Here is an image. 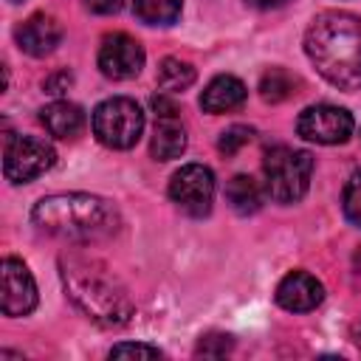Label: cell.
Segmentation results:
<instances>
[{
  "label": "cell",
  "instance_id": "1",
  "mask_svg": "<svg viewBox=\"0 0 361 361\" xmlns=\"http://www.w3.org/2000/svg\"><path fill=\"white\" fill-rule=\"evenodd\" d=\"M31 220L39 231L76 245L110 240L121 226V217L110 200L85 192H62L37 200Z\"/></svg>",
  "mask_w": 361,
  "mask_h": 361
},
{
  "label": "cell",
  "instance_id": "2",
  "mask_svg": "<svg viewBox=\"0 0 361 361\" xmlns=\"http://www.w3.org/2000/svg\"><path fill=\"white\" fill-rule=\"evenodd\" d=\"M305 54L336 87H361V20L350 11H322L307 34Z\"/></svg>",
  "mask_w": 361,
  "mask_h": 361
},
{
  "label": "cell",
  "instance_id": "3",
  "mask_svg": "<svg viewBox=\"0 0 361 361\" xmlns=\"http://www.w3.org/2000/svg\"><path fill=\"white\" fill-rule=\"evenodd\" d=\"M62 285L68 299L102 327H124L133 316V299L124 285L99 259L71 254L59 259Z\"/></svg>",
  "mask_w": 361,
  "mask_h": 361
},
{
  "label": "cell",
  "instance_id": "4",
  "mask_svg": "<svg viewBox=\"0 0 361 361\" xmlns=\"http://www.w3.org/2000/svg\"><path fill=\"white\" fill-rule=\"evenodd\" d=\"M265 172V192L276 203H296L305 197L313 175V158L305 149L274 147L262 164Z\"/></svg>",
  "mask_w": 361,
  "mask_h": 361
},
{
  "label": "cell",
  "instance_id": "5",
  "mask_svg": "<svg viewBox=\"0 0 361 361\" xmlns=\"http://www.w3.org/2000/svg\"><path fill=\"white\" fill-rule=\"evenodd\" d=\"M144 133V113L127 96L104 99L93 110V135L110 149H130Z\"/></svg>",
  "mask_w": 361,
  "mask_h": 361
},
{
  "label": "cell",
  "instance_id": "6",
  "mask_svg": "<svg viewBox=\"0 0 361 361\" xmlns=\"http://www.w3.org/2000/svg\"><path fill=\"white\" fill-rule=\"evenodd\" d=\"M56 164V152L48 141L37 135H6L3 147V175L11 183H28Z\"/></svg>",
  "mask_w": 361,
  "mask_h": 361
},
{
  "label": "cell",
  "instance_id": "7",
  "mask_svg": "<svg viewBox=\"0 0 361 361\" xmlns=\"http://www.w3.org/2000/svg\"><path fill=\"white\" fill-rule=\"evenodd\" d=\"M169 197L178 209H183L192 217H203L212 212L214 200V175L203 164H186L180 166L169 180Z\"/></svg>",
  "mask_w": 361,
  "mask_h": 361
},
{
  "label": "cell",
  "instance_id": "8",
  "mask_svg": "<svg viewBox=\"0 0 361 361\" xmlns=\"http://www.w3.org/2000/svg\"><path fill=\"white\" fill-rule=\"evenodd\" d=\"M296 133L316 144H344L353 133V116L336 104H313L299 113Z\"/></svg>",
  "mask_w": 361,
  "mask_h": 361
},
{
  "label": "cell",
  "instance_id": "9",
  "mask_svg": "<svg viewBox=\"0 0 361 361\" xmlns=\"http://www.w3.org/2000/svg\"><path fill=\"white\" fill-rule=\"evenodd\" d=\"M144 68V48L124 31L107 34L99 45V71L107 79H133Z\"/></svg>",
  "mask_w": 361,
  "mask_h": 361
},
{
  "label": "cell",
  "instance_id": "10",
  "mask_svg": "<svg viewBox=\"0 0 361 361\" xmlns=\"http://www.w3.org/2000/svg\"><path fill=\"white\" fill-rule=\"evenodd\" d=\"M0 279H3V296H0L3 313L6 316H28L37 307V282H34L31 271L25 268V262L17 257H6Z\"/></svg>",
  "mask_w": 361,
  "mask_h": 361
},
{
  "label": "cell",
  "instance_id": "11",
  "mask_svg": "<svg viewBox=\"0 0 361 361\" xmlns=\"http://www.w3.org/2000/svg\"><path fill=\"white\" fill-rule=\"evenodd\" d=\"M62 37H65L62 23L51 14H31L25 23H20L14 28V39H17L20 51H25L28 56L51 54L62 42Z\"/></svg>",
  "mask_w": 361,
  "mask_h": 361
},
{
  "label": "cell",
  "instance_id": "12",
  "mask_svg": "<svg viewBox=\"0 0 361 361\" xmlns=\"http://www.w3.org/2000/svg\"><path fill=\"white\" fill-rule=\"evenodd\" d=\"M322 299H324V288L307 271H290L276 285V305L290 313H307V310L319 307Z\"/></svg>",
  "mask_w": 361,
  "mask_h": 361
},
{
  "label": "cell",
  "instance_id": "13",
  "mask_svg": "<svg viewBox=\"0 0 361 361\" xmlns=\"http://www.w3.org/2000/svg\"><path fill=\"white\" fill-rule=\"evenodd\" d=\"M245 96H248V90H245V85H243L237 76L220 73V76H214V79L203 87V93H200V107H203V113L217 116V113L237 110V107L245 102Z\"/></svg>",
  "mask_w": 361,
  "mask_h": 361
},
{
  "label": "cell",
  "instance_id": "14",
  "mask_svg": "<svg viewBox=\"0 0 361 361\" xmlns=\"http://www.w3.org/2000/svg\"><path fill=\"white\" fill-rule=\"evenodd\" d=\"M186 149V130L178 118V113H158L155 130L149 141V152L155 161H172Z\"/></svg>",
  "mask_w": 361,
  "mask_h": 361
},
{
  "label": "cell",
  "instance_id": "15",
  "mask_svg": "<svg viewBox=\"0 0 361 361\" xmlns=\"http://www.w3.org/2000/svg\"><path fill=\"white\" fill-rule=\"evenodd\" d=\"M39 121L45 124V130L54 138H76L85 130V113H82V107L73 104V102H65V99H56L48 107H42Z\"/></svg>",
  "mask_w": 361,
  "mask_h": 361
},
{
  "label": "cell",
  "instance_id": "16",
  "mask_svg": "<svg viewBox=\"0 0 361 361\" xmlns=\"http://www.w3.org/2000/svg\"><path fill=\"white\" fill-rule=\"evenodd\" d=\"M226 200L237 214H254L262 209V186L251 175H234L226 183Z\"/></svg>",
  "mask_w": 361,
  "mask_h": 361
},
{
  "label": "cell",
  "instance_id": "17",
  "mask_svg": "<svg viewBox=\"0 0 361 361\" xmlns=\"http://www.w3.org/2000/svg\"><path fill=\"white\" fill-rule=\"evenodd\" d=\"M296 87H299V79L293 73H288L285 68H271L259 79V96L265 102H271V104L296 96Z\"/></svg>",
  "mask_w": 361,
  "mask_h": 361
},
{
  "label": "cell",
  "instance_id": "18",
  "mask_svg": "<svg viewBox=\"0 0 361 361\" xmlns=\"http://www.w3.org/2000/svg\"><path fill=\"white\" fill-rule=\"evenodd\" d=\"M183 0H133L135 17L147 25H172L180 17Z\"/></svg>",
  "mask_w": 361,
  "mask_h": 361
},
{
  "label": "cell",
  "instance_id": "19",
  "mask_svg": "<svg viewBox=\"0 0 361 361\" xmlns=\"http://www.w3.org/2000/svg\"><path fill=\"white\" fill-rule=\"evenodd\" d=\"M195 82V68L178 56H166L161 59L158 65V85L169 93H178V90H186L189 85Z\"/></svg>",
  "mask_w": 361,
  "mask_h": 361
},
{
  "label": "cell",
  "instance_id": "20",
  "mask_svg": "<svg viewBox=\"0 0 361 361\" xmlns=\"http://www.w3.org/2000/svg\"><path fill=\"white\" fill-rule=\"evenodd\" d=\"M341 206H344V217L361 228V172L350 175L344 195H341Z\"/></svg>",
  "mask_w": 361,
  "mask_h": 361
},
{
  "label": "cell",
  "instance_id": "21",
  "mask_svg": "<svg viewBox=\"0 0 361 361\" xmlns=\"http://www.w3.org/2000/svg\"><path fill=\"white\" fill-rule=\"evenodd\" d=\"M231 347H234V338L228 333H206V336H200V341L195 347V355L223 358L226 353H231Z\"/></svg>",
  "mask_w": 361,
  "mask_h": 361
},
{
  "label": "cell",
  "instance_id": "22",
  "mask_svg": "<svg viewBox=\"0 0 361 361\" xmlns=\"http://www.w3.org/2000/svg\"><path fill=\"white\" fill-rule=\"evenodd\" d=\"M251 138H254V130H251V127H245V124H234V127H228V130L220 135L217 149H220L223 155H234V152H240Z\"/></svg>",
  "mask_w": 361,
  "mask_h": 361
},
{
  "label": "cell",
  "instance_id": "23",
  "mask_svg": "<svg viewBox=\"0 0 361 361\" xmlns=\"http://www.w3.org/2000/svg\"><path fill=\"white\" fill-rule=\"evenodd\" d=\"M164 353L158 347H149V344H133V341H124V344H116L110 350V358H161Z\"/></svg>",
  "mask_w": 361,
  "mask_h": 361
},
{
  "label": "cell",
  "instance_id": "24",
  "mask_svg": "<svg viewBox=\"0 0 361 361\" xmlns=\"http://www.w3.org/2000/svg\"><path fill=\"white\" fill-rule=\"evenodd\" d=\"M71 73L68 71H59V73H54V76H48L45 82H42V87H45V93H54V96H59L62 90H68L71 87Z\"/></svg>",
  "mask_w": 361,
  "mask_h": 361
},
{
  "label": "cell",
  "instance_id": "25",
  "mask_svg": "<svg viewBox=\"0 0 361 361\" xmlns=\"http://www.w3.org/2000/svg\"><path fill=\"white\" fill-rule=\"evenodd\" d=\"M85 6L93 14H116L124 6V0H85Z\"/></svg>",
  "mask_w": 361,
  "mask_h": 361
},
{
  "label": "cell",
  "instance_id": "26",
  "mask_svg": "<svg viewBox=\"0 0 361 361\" xmlns=\"http://www.w3.org/2000/svg\"><path fill=\"white\" fill-rule=\"evenodd\" d=\"M245 3L254 8H276V6H285L288 0H245Z\"/></svg>",
  "mask_w": 361,
  "mask_h": 361
},
{
  "label": "cell",
  "instance_id": "27",
  "mask_svg": "<svg viewBox=\"0 0 361 361\" xmlns=\"http://www.w3.org/2000/svg\"><path fill=\"white\" fill-rule=\"evenodd\" d=\"M353 276L361 285V251H355V257H353Z\"/></svg>",
  "mask_w": 361,
  "mask_h": 361
},
{
  "label": "cell",
  "instance_id": "28",
  "mask_svg": "<svg viewBox=\"0 0 361 361\" xmlns=\"http://www.w3.org/2000/svg\"><path fill=\"white\" fill-rule=\"evenodd\" d=\"M355 341H358V347H361V327H355Z\"/></svg>",
  "mask_w": 361,
  "mask_h": 361
},
{
  "label": "cell",
  "instance_id": "29",
  "mask_svg": "<svg viewBox=\"0 0 361 361\" xmlns=\"http://www.w3.org/2000/svg\"><path fill=\"white\" fill-rule=\"evenodd\" d=\"M11 3H23V0H11Z\"/></svg>",
  "mask_w": 361,
  "mask_h": 361
}]
</instances>
